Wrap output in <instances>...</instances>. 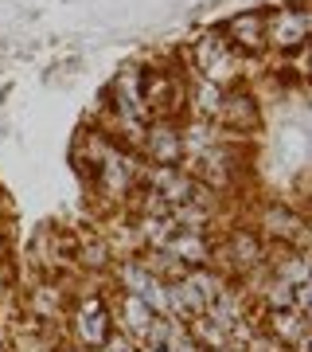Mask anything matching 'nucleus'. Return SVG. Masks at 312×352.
<instances>
[{"label":"nucleus","instance_id":"obj_7","mask_svg":"<svg viewBox=\"0 0 312 352\" xmlns=\"http://www.w3.org/2000/svg\"><path fill=\"white\" fill-rule=\"evenodd\" d=\"M223 87H215V82H207V78H200L195 82V90H191V102H195V110L203 113V118H215L219 113V106H223Z\"/></svg>","mask_w":312,"mask_h":352},{"label":"nucleus","instance_id":"obj_5","mask_svg":"<svg viewBox=\"0 0 312 352\" xmlns=\"http://www.w3.org/2000/svg\"><path fill=\"white\" fill-rule=\"evenodd\" d=\"M226 43L242 51H258L265 43V16L262 12H238L226 24Z\"/></svg>","mask_w":312,"mask_h":352},{"label":"nucleus","instance_id":"obj_6","mask_svg":"<svg viewBox=\"0 0 312 352\" xmlns=\"http://www.w3.org/2000/svg\"><path fill=\"white\" fill-rule=\"evenodd\" d=\"M180 149H184V141H180V133H176L168 122H160V126L149 129V153L160 164H172L176 157H180Z\"/></svg>","mask_w":312,"mask_h":352},{"label":"nucleus","instance_id":"obj_1","mask_svg":"<svg viewBox=\"0 0 312 352\" xmlns=\"http://www.w3.org/2000/svg\"><path fill=\"white\" fill-rule=\"evenodd\" d=\"M106 102H113V110L121 113V122L141 126L145 113H149V106H145V75H141V67H121L117 78L106 87Z\"/></svg>","mask_w":312,"mask_h":352},{"label":"nucleus","instance_id":"obj_4","mask_svg":"<svg viewBox=\"0 0 312 352\" xmlns=\"http://www.w3.org/2000/svg\"><path fill=\"white\" fill-rule=\"evenodd\" d=\"M219 126L226 129H254L258 126V102L250 90H226L223 94V106H219Z\"/></svg>","mask_w":312,"mask_h":352},{"label":"nucleus","instance_id":"obj_2","mask_svg":"<svg viewBox=\"0 0 312 352\" xmlns=\"http://www.w3.org/2000/svg\"><path fill=\"white\" fill-rule=\"evenodd\" d=\"M195 67H200V75L207 82H215V87H223V90H226V82L238 78V55L223 36L195 39Z\"/></svg>","mask_w":312,"mask_h":352},{"label":"nucleus","instance_id":"obj_3","mask_svg":"<svg viewBox=\"0 0 312 352\" xmlns=\"http://www.w3.org/2000/svg\"><path fill=\"white\" fill-rule=\"evenodd\" d=\"M265 39L281 51L304 47V39H309V8L304 4H289V8H277L274 16H265Z\"/></svg>","mask_w":312,"mask_h":352}]
</instances>
